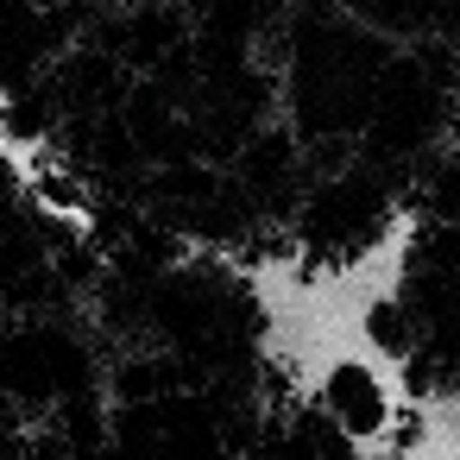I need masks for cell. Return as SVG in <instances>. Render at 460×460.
<instances>
[{"label": "cell", "mask_w": 460, "mask_h": 460, "mask_svg": "<svg viewBox=\"0 0 460 460\" xmlns=\"http://www.w3.org/2000/svg\"><path fill=\"white\" fill-rule=\"evenodd\" d=\"M303 403L353 447V454H385L391 441V422L403 410V391H397V372L378 347L366 341H341L328 353H315L309 366V385H303Z\"/></svg>", "instance_id": "1"}, {"label": "cell", "mask_w": 460, "mask_h": 460, "mask_svg": "<svg viewBox=\"0 0 460 460\" xmlns=\"http://www.w3.org/2000/svg\"><path fill=\"white\" fill-rule=\"evenodd\" d=\"M0 322H7V309H0Z\"/></svg>", "instance_id": "2"}]
</instances>
